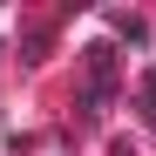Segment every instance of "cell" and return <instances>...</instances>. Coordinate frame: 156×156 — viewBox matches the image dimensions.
Here are the masks:
<instances>
[{
  "label": "cell",
  "instance_id": "1",
  "mask_svg": "<svg viewBox=\"0 0 156 156\" xmlns=\"http://www.w3.org/2000/svg\"><path fill=\"white\" fill-rule=\"evenodd\" d=\"M109 102H115V48H88V88H82V109L88 115H102V109H109Z\"/></svg>",
  "mask_w": 156,
  "mask_h": 156
}]
</instances>
